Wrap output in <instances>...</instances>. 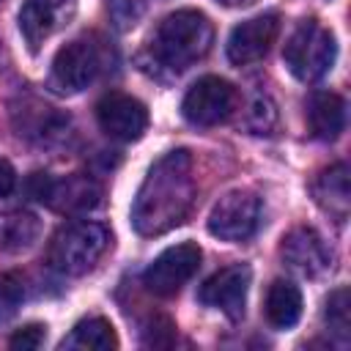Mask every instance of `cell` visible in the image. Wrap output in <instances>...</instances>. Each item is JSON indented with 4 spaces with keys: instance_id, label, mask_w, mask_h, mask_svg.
Instances as JSON below:
<instances>
[{
    "instance_id": "obj_1",
    "label": "cell",
    "mask_w": 351,
    "mask_h": 351,
    "mask_svg": "<svg viewBox=\"0 0 351 351\" xmlns=\"http://www.w3.org/2000/svg\"><path fill=\"white\" fill-rule=\"evenodd\" d=\"M195 178L192 156L184 148L167 151L145 173L134 203H132V228L140 236H159L184 222L192 208Z\"/></svg>"
},
{
    "instance_id": "obj_2",
    "label": "cell",
    "mask_w": 351,
    "mask_h": 351,
    "mask_svg": "<svg viewBox=\"0 0 351 351\" xmlns=\"http://www.w3.org/2000/svg\"><path fill=\"white\" fill-rule=\"evenodd\" d=\"M211 41L214 27L208 16L195 8H181L159 22L151 38V52L162 66L184 71L211 49Z\"/></svg>"
},
{
    "instance_id": "obj_3",
    "label": "cell",
    "mask_w": 351,
    "mask_h": 351,
    "mask_svg": "<svg viewBox=\"0 0 351 351\" xmlns=\"http://www.w3.org/2000/svg\"><path fill=\"white\" fill-rule=\"evenodd\" d=\"M107 244H110V230L104 225L88 219L69 222L52 236L47 261L55 271L66 277H80L99 263Z\"/></svg>"
},
{
    "instance_id": "obj_4",
    "label": "cell",
    "mask_w": 351,
    "mask_h": 351,
    "mask_svg": "<svg viewBox=\"0 0 351 351\" xmlns=\"http://www.w3.org/2000/svg\"><path fill=\"white\" fill-rule=\"evenodd\" d=\"M337 58V41L329 27H324L318 19H302L296 30L288 36L282 60L288 71L302 82L321 80Z\"/></svg>"
},
{
    "instance_id": "obj_5",
    "label": "cell",
    "mask_w": 351,
    "mask_h": 351,
    "mask_svg": "<svg viewBox=\"0 0 351 351\" xmlns=\"http://www.w3.org/2000/svg\"><path fill=\"white\" fill-rule=\"evenodd\" d=\"M110 63V49L99 36H80L58 49L49 85L58 93H80L101 77Z\"/></svg>"
},
{
    "instance_id": "obj_6",
    "label": "cell",
    "mask_w": 351,
    "mask_h": 351,
    "mask_svg": "<svg viewBox=\"0 0 351 351\" xmlns=\"http://www.w3.org/2000/svg\"><path fill=\"white\" fill-rule=\"evenodd\" d=\"M30 192L36 200H41L44 206H49L58 214H82L90 211L93 206H99L101 200V186L96 178L82 176V173H71V176H47V173H36L30 178Z\"/></svg>"
},
{
    "instance_id": "obj_7",
    "label": "cell",
    "mask_w": 351,
    "mask_h": 351,
    "mask_svg": "<svg viewBox=\"0 0 351 351\" xmlns=\"http://www.w3.org/2000/svg\"><path fill=\"white\" fill-rule=\"evenodd\" d=\"M261 197L250 189H233L222 195L208 214V233L222 241H244L261 225Z\"/></svg>"
},
{
    "instance_id": "obj_8",
    "label": "cell",
    "mask_w": 351,
    "mask_h": 351,
    "mask_svg": "<svg viewBox=\"0 0 351 351\" xmlns=\"http://www.w3.org/2000/svg\"><path fill=\"white\" fill-rule=\"evenodd\" d=\"M200 258L203 252L192 241L167 247L143 271V285L156 296H173L195 277V271L200 269Z\"/></svg>"
},
{
    "instance_id": "obj_9",
    "label": "cell",
    "mask_w": 351,
    "mask_h": 351,
    "mask_svg": "<svg viewBox=\"0 0 351 351\" xmlns=\"http://www.w3.org/2000/svg\"><path fill=\"white\" fill-rule=\"evenodd\" d=\"M236 107V88L222 77H200L184 96L181 112L195 126H214L230 118Z\"/></svg>"
},
{
    "instance_id": "obj_10",
    "label": "cell",
    "mask_w": 351,
    "mask_h": 351,
    "mask_svg": "<svg viewBox=\"0 0 351 351\" xmlns=\"http://www.w3.org/2000/svg\"><path fill=\"white\" fill-rule=\"evenodd\" d=\"M250 280H252V269H250L247 263L225 266V269L214 271V274L200 285L197 299H200L206 307H214V310L225 313L230 321H239V318L244 315Z\"/></svg>"
},
{
    "instance_id": "obj_11",
    "label": "cell",
    "mask_w": 351,
    "mask_h": 351,
    "mask_svg": "<svg viewBox=\"0 0 351 351\" xmlns=\"http://www.w3.org/2000/svg\"><path fill=\"white\" fill-rule=\"evenodd\" d=\"M96 121L101 126L104 134L132 143L140 140L145 126H148V110L140 99L129 96V93H104L96 104Z\"/></svg>"
},
{
    "instance_id": "obj_12",
    "label": "cell",
    "mask_w": 351,
    "mask_h": 351,
    "mask_svg": "<svg viewBox=\"0 0 351 351\" xmlns=\"http://www.w3.org/2000/svg\"><path fill=\"white\" fill-rule=\"evenodd\" d=\"M77 14V0H25L19 8V30L30 49L63 30Z\"/></svg>"
},
{
    "instance_id": "obj_13",
    "label": "cell",
    "mask_w": 351,
    "mask_h": 351,
    "mask_svg": "<svg viewBox=\"0 0 351 351\" xmlns=\"http://www.w3.org/2000/svg\"><path fill=\"white\" fill-rule=\"evenodd\" d=\"M280 33V16L277 14H261L252 19H244L230 30L228 38V60L236 66H247L261 60L269 47L274 44Z\"/></svg>"
},
{
    "instance_id": "obj_14",
    "label": "cell",
    "mask_w": 351,
    "mask_h": 351,
    "mask_svg": "<svg viewBox=\"0 0 351 351\" xmlns=\"http://www.w3.org/2000/svg\"><path fill=\"white\" fill-rule=\"evenodd\" d=\"M280 255L285 266L302 277H318L332 269V250L313 228H293L282 239Z\"/></svg>"
},
{
    "instance_id": "obj_15",
    "label": "cell",
    "mask_w": 351,
    "mask_h": 351,
    "mask_svg": "<svg viewBox=\"0 0 351 351\" xmlns=\"http://www.w3.org/2000/svg\"><path fill=\"white\" fill-rule=\"evenodd\" d=\"M307 123L318 140H337L346 129V101L332 90H318L307 101Z\"/></svg>"
},
{
    "instance_id": "obj_16",
    "label": "cell",
    "mask_w": 351,
    "mask_h": 351,
    "mask_svg": "<svg viewBox=\"0 0 351 351\" xmlns=\"http://www.w3.org/2000/svg\"><path fill=\"white\" fill-rule=\"evenodd\" d=\"M266 321L274 329H291L302 318V293L288 280H274L266 291Z\"/></svg>"
},
{
    "instance_id": "obj_17",
    "label": "cell",
    "mask_w": 351,
    "mask_h": 351,
    "mask_svg": "<svg viewBox=\"0 0 351 351\" xmlns=\"http://www.w3.org/2000/svg\"><path fill=\"white\" fill-rule=\"evenodd\" d=\"M315 200L335 214L337 219H343L348 214V203H351V192H348V167L346 165H332L329 170H324L313 186Z\"/></svg>"
},
{
    "instance_id": "obj_18",
    "label": "cell",
    "mask_w": 351,
    "mask_h": 351,
    "mask_svg": "<svg viewBox=\"0 0 351 351\" xmlns=\"http://www.w3.org/2000/svg\"><path fill=\"white\" fill-rule=\"evenodd\" d=\"M41 233V222L30 211H8L0 217V250L22 252L36 244Z\"/></svg>"
},
{
    "instance_id": "obj_19",
    "label": "cell",
    "mask_w": 351,
    "mask_h": 351,
    "mask_svg": "<svg viewBox=\"0 0 351 351\" xmlns=\"http://www.w3.org/2000/svg\"><path fill=\"white\" fill-rule=\"evenodd\" d=\"M60 348H88V351H110L118 348V335L107 318H82L71 335L60 343Z\"/></svg>"
},
{
    "instance_id": "obj_20",
    "label": "cell",
    "mask_w": 351,
    "mask_h": 351,
    "mask_svg": "<svg viewBox=\"0 0 351 351\" xmlns=\"http://www.w3.org/2000/svg\"><path fill=\"white\" fill-rule=\"evenodd\" d=\"M324 318H326V326L346 343L348 332H351V324H348V288H337V291L329 293Z\"/></svg>"
},
{
    "instance_id": "obj_21",
    "label": "cell",
    "mask_w": 351,
    "mask_h": 351,
    "mask_svg": "<svg viewBox=\"0 0 351 351\" xmlns=\"http://www.w3.org/2000/svg\"><path fill=\"white\" fill-rule=\"evenodd\" d=\"M247 129L252 134H269L277 123V107L271 104L269 96H255L252 104L247 107V118H244Z\"/></svg>"
},
{
    "instance_id": "obj_22",
    "label": "cell",
    "mask_w": 351,
    "mask_h": 351,
    "mask_svg": "<svg viewBox=\"0 0 351 351\" xmlns=\"http://www.w3.org/2000/svg\"><path fill=\"white\" fill-rule=\"evenodd\" d=\"M22 299H25V282H22V277L14 274V271H3L0 274V324L8 321L19 310Z\"/></svg>"
},
{
    "instance_id": "obj_23",
    "label": "cell",
    "mask_w": 351,
    "mask_h": 351,
    "mask_svg": "<svg viewBox=\"0 0 351 351\" xmlns=\"http://www.w3.org/2000/svg\"><path fill=\"white\" fill-rule=\"evenodd\" d=\"M176 337V324L167 315H151L145 329H143V343L145 346H170Z\"/></svg>"
},
{
    "instance_id": "obj_24",
    "label": "cell",
    "mask_w": 351,
    "mask_h": 351,
    "mask_svg": "<svg viewBox=\"0 0 351 351\" xmlns=\"http://www.w3.org/2000/svg\"><path fill=\"white\" fill-rule=\"evenodd\" d=\"M107 14L118 30H129L140 19L143 8L137 0H107Z\"/></svg>"
},
{
    "instance_id": "obj_25",
    "label": "cell",
    "mask_w": 351,
    "mask_h": 351,
    "mask_svg": "<svg viewBox=\"0 0 351 351\" xmlns=\"http://www.w3.org/2000/svg\"><path fill=\"white\" fill-rule=\"evenodd\" d=\"M47 340V329L41 324H27L22 329H16L8 340L11 348H41Z\"/></svg>"
},
{
    "instance_id": "obj_26",
    "label": "cell",
    "mask_w": 351,
    "mask_h": 351,
    "mask_svg": "<svg viewBox=\"0 0 351 351\" xmlns=\"http://www.w3.org/2000/svg\"><path fill=\"white\" fill-rule=\"evenodd\" d=\"M14 184H16V173H14V167H11L5 159H0V197L11 195Z\"/></svg>"
},
{
    "instance_id": "obj_27",
    "label": "cell",
    "mask_w": 351,
    "mask_h": 351,
    "mask_svg": "<svg viewBox=\"0 0 351 351\" xmlns=\"http://www.w3.org/2000/svg\"><path fill=\"white\" fill-rule=\"evenodd\" d=\"M217 3H222V5H247L252 0H217Z\"/></svg>"
},
{
    "instance_id": "obj_28",
    "label": "cell",
    "mask_w": 351,
    "mask_h": 351,
    "mask_svg": "<svg viewBox=\"0 0 351 351\" xmlns=\"http://www.w3.org/2000/svg\"><path fill=\"white\" fill-rule=\"evenodd\" d=\"M0 3H3V0H0Z\"/></svg>"
}]
</instances>
